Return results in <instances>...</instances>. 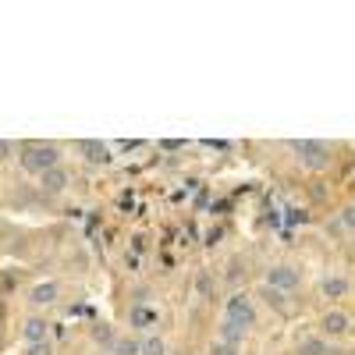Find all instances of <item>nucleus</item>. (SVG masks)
I'll list each match as a JSON object with an SVG mask.
<instances>
[{
  "mask_svg": "<svg viewBox=\"0 0 355 355\" xmlns=\"http://www.w3.org/2000/svg\"><path fill=\"white\" fill-rule=\"evenodd\" d=\"M245 338H249V331L234 327L231 320H220V327H217V341H224V345H242Z\"/></svg>",
  "mask_w": 355,
  "mask_h": 355,
  "instance_id": "14",
  "label": "nucleus"
},
{
  "mask_svg": "<svg viewBox=\"0 0 355 355\" xmlns=\"http://www.w3.org/2000/svg\"><path fill=\"white\" fill-rule=\"evenodd\" d=\"M68 185H71V174H68L64 164L53 167V171H46V174H40V189H43L46 196H61Z\"/></svg>",
  "mask_w": 355,
  "mask_h": 355,
  "instance_id": "9",
  "label": "nucleus"
},
{
  "mask_svg": "<svg viewBox=\"0 0 355 355\" xmlns=\"http://www.w3.org/2000/svg\"><path fill=\"white\" fill-rule=\"evenodd\" d=\"M167 338L164 334H146L142 338V355H167Z\"/></svg>",
  "mask_w": 355,
  "mask_h": 355,
  "instance_id": "17",
  "label": "nucleus"
},
{
  "mask_svg": "<svg viewBox=\"0 0 355 355\" xmlns=\"http://www.w3.org/2000/svg\"><path fill=\"white\" fill-rule=\"evenodd\" d=\"M210 355H242V345H224V341H214V345H210Z\"/></svg>",
  "mask_w": 355,
  "mask_h": 355,
  "instance_id": "19",
  "label": "nucleus"
},
{
  "mask_svg": "<svg viewBox=\"0 0 355 355\" xmlns=\"http://www.w3.org/2000/svg\"><path fill=\"white\" fill-rule=\"evenodd\" d=\"M57 299H61V284L57 281H40V284L28 288V306H36V309H46Z\"/></svg>",
  "mask_w": 355,
  "mask_h": 355,
  "instance_id": "8",
  "label": "nucleus"
},
{
  "mask_svg": "<svg viewBox=\"0 0 355 355\" xmlns=\"http://www.w3.org/2000/svg\"><path fill=\"white\" fill-rule=\"evenodd\" d=\"M11 157H15V142L0 139V164H4V160H11Z\"/></svg>",
  "mask_w": 355,
  "mask_h": 355,
  "instance_id": "20",
  "label": "nucleus"
},
{
  "mask_svg": "<svg viewBox=\"0 0 355 355\" xmlns=\"http://www.w3.org/2000/svg\"><path fill=\"white\" fill-rule=\"evenodd\" d=\"M160 327V309L150 306V302H132L128 306V331L146 338V334H157Z\"/></svg>",
  "mask_w": 355,
  "mask_h": 355,
  "instance_id": "6",
  "label": "nucleus"
},
{
  "mask_svg": "<svg viewBox=\"0 0 355 355\" xmlns=\"http://www.w3.org/2000/svg\"><path fill=\"white\" fill-rule=\"evenodd\" d=\"M196 291H199V299H214V281H210V270H199V274H196Z\"/></svg>",
  "mask_w": 355,
  "mask_h": 355,
  "instance_id": "18",
  "label": "nucleus"
},
{
  "mask_svg": "<svg viewBox=\"0 0 355 355\" xmlns=\"http://www.w3.org/2000/svg\"><path fill=\"white\" fill-rule=\"evenodd\" d=\"M256 295L263 299V306H270L277 316H291V302H288V295H284V291H277V288H266V284H263Z\"/></svg>",
  "mask_w": 355,
  "mask_h": 355,
  "instance_id": "11",
  "label": "nucleus"
},
{
  "mask_svg": "<svg viewBox=\"0 0 355 355\" xmlns=\"http://www.w3.org/2000/svg\"><path fill=\"white\" fill-rule=\"evenodd\" d=\"M46 334H50L46 316H28V320L21 323V338H25V345H43Z\"/></svg>",
  "mask_w": 355,
  "mask_h": 355,
  "instance_id": "10",
  "label": "nucleus"
},
{
  "mask_svg": "<svg viewBox=\"0 0 355 355\" xmlns=\"http://www.w3.org/2000/svg\"><path fill=\"white\" fill-rule=\"evenodd\" d=\"M53 348H50V341H43V345H28V355H50Z\"/></svg>",
  "mask_w": 355,
  "mask_h": 355,
  "instance_id": "22",
  "label": "nucleus"
},
{
  "mask_svg": "<svg viewBox=\"0 0 355 355\" xmlns=\"http://www.w3.org/2000/svg\"><path fill=\"white\" fill-rule=\"evenodd\" d=\"M320 295L327 302H345L348 295H352V281L345 274H338V270H327V274L320 277Z\"/></svg>",
  "mask_w": 355,
  "mask_h": 355,
  "instance_id": "7",
  "label": "nucleus"
},
{
  "mask_svg": "<svg viewBox=\"0 0 355 355\" xmlns=\"http://www.w3.org/2000/svg\"><path fill=\"white\" fill-rule=\"evenodd\" d=\"M89 338H93L96 345H103L107 352L114 348V341H117V334L110 331V323H93V327H89Z\"/></svg>",
  "mask_w": 355,
  "mask_h": 355,
  "instance_id": "16",
  "label": "nucleus"
},
{
  "mask_svg": "<svg viewBox=\"0 0 355 355\" xmlns=\"http://www.w3.org/2000/svg\"><path fill=\"white\" fill-rule=\"evenodd\" d=\"M75 150H78L89 164H110V146H107V142H75Z\"/></svg>",
  "mask_w": 355,
  "mask_h": 355,
  "instance_id": "12",
  "label": "nucleus"
},
{
  "mask_svg": "<svg viewBox=\"0 0 355 355\" xmlns=\"http://www.w3.org/2000/svg\"><path fill=\"white\" fill-rule=\"evenodd\" d=\"M352 331H355V320H352V313L341 309V306H331L327 313L316 320V334H320L323 341H341V338H348Z\"/></svg>",
  "mask_w": 355,
  "mask_h": 355,
  "instance_id": "3",
  "label": "nucleus"
},
{
  "mask_svg": "<svg viewBox=\"0 0 355 355\" xmlns=\"http://www.w3.org/2000/svg\"><path fill=\"white\" fill-rule=\"evenodd\" d=\"M302 281H306V270L299 263H274V266H266V274H263V284L266 288H277V291H284V295H291L295 288H302Z\"/></svg>",
  "mask_w": 355,
  "mask_h": 355,
  "instance_id": "4",
  "label": "nucleus"
},
{
  "mask_svg": "<svg viewBox=\"0 0 355 355\" xmlns=\"http://www.w3.org/2000/svg\"><path fill=\"white\" fill-rule=\"evenodd\" d=\"M110 355H142V338L132 334V331H128V334H117Z\"/></svg>",
  "mask_w": 355,
  "mask_h": 355,
  "instance_id": "13",
  "label": "nucleus"
},
{
  "mask_svg": "<svg viewBox=\"0 0 355 355\" xmlns=\"http://www.w3.org/2000/svg\"><path fill=\"white\" fill-rule=\"evenodd\" d=\"M18 164H21V171L25 174H46V171H53V167H61V150L57 146H50V142H25L21 150H18Z\"/></svg>",
  "mask_w": 355,
  "mask_h": 355,
  "instance_id": "1",
  "label": "nucleus"
},
{
  "mask_svg": "<svg viewBox=\"0 0 355 355\" xmlns=\"http://www.w3.org/2000/svg\"><path fill=\"white\" fill-rule=\"evenodd\" d=\"M291 153L299 157V164L306 171H327L331 167V146H323L316 139H302V142H291Z\"/></svg>",
  "mask_w": 355,
  "mask_h": 355,
  "instance_id": "5",
  "label": "nucleus"
},
{
  "mask_svg": "<svg viewBox=\"0 0 355 355\" xmlns=\"http://www.w3.org/2000/svg\"><path fill=\"white\" fill-rule=\"evenodd\" d=\"M295 355H327V341H323L320 334L302 338L299 345H295Z\"/></svg>",
  "mask_w": 355,
  "mask_h": 355,
  "instance_id": "15",
  "label": "nucleus"
},
{
  "mask_svg": "<svg viewBox=\"0 0 355 355\" xmlns=\"http://www.w3.org/2000/svg\"><path fill=\"white\" fill-rule=\"evenodd\" d=\"M341 220H345V224H348V227L355 231V202H348V206H345V214H341Z\"/></svg>",
  "mask_w": 355,
  "mask_h": 355,
  "instance_id": "21",
  "label": "nucleus"
},
{
  "mask_svg": "<svg viewBox=\"0 0 355 355\" xmlns=\"http://www.w3.org/2000/svg\"><path fill=\"white\" fill-rule=\"evenodd\" d=\"M220 320H231L234 327H242V331H252L256 323H259V309H256V299L249 291H231L227 299H224V316Z\"/></svg>",
  "mask_w": 355,
  "mask_h": 355,
  "instance_id": "2",
  "label": "nucleus"
}]
</instances>
